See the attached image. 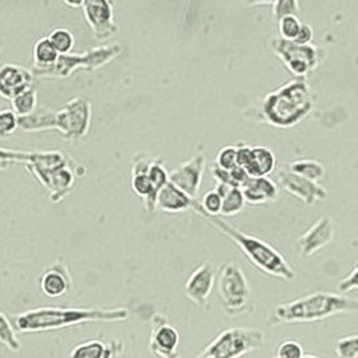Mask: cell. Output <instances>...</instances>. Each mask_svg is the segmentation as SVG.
<instances>
[{"label":"cell","instance_id":"1","mask_svg":"<svg viewBox=\"0 0 358 358\" xmlns=\"http://www.w3.org/2000/svg\"><path fill=\"white\" fill-rule=\"evenodd\" d=\"M1 169L13 164H23L29 173L48 192L51 203H61L74 191L77 176L86 169L61 150H15L3 148L0 153Z\"/></svg>","mask_w":358,"mask_h":358},{"label":"cell","instance_id":"2","mask_svg":"<svg viewBox=\"0 0 358 358\" xmlns=\"http://www.w3.org/2000/svg\"><path fill=\"white\" fill-rule=\"evenodd\" d=\"M192 210L207 220L212 227L216 228L220 234L227 236L231 242L239 247L242 254L250 261L252 266L261 270L263 274L268 277L279 278L286 282H292L296 277L293 267L286 261V258L278 251L275 247L267 243L261 238L245 234L239 228L232 226L226 219L219 215H210L200 207V201H194Z\"/></svg>","mask_w":358,"mask_h":358},{"label":"cell","instance_id":"3","mask_svg":"<svg viewBox=\"0 0 358 358\" xmlns=\"http://www.w3.org/2000/svg\"><path fill=\"white\" fill-rule=\"evenodd\" d=\"M315 98L305 78H295L268 93L258 106L255 121L279 129L298 125L313 110Z\"/></svg>","mask_w":358,"mask_h":358},{"label":"cell","instance_id":"4","mask_svg":"<svg viewBox=\"0 0 358 358\" xmlns=\"http://www.w3.org/2000/svg\"><path fill=\"white\" fill-rule=\"evenodd\" d=\"M129 317L131 313L125 308H36L17 314L14 324L19 333H38L86 322H122L129 320Z\"/></svg>","mask_w":358,"mask_h":358},{"label":"cell","instance_id":"5","mask_svg":"<svg viewBox=\"0 0 358 358\" xmlns=\"http://www.w3.org/2000/svg\"><path fill=\"white\" fill-rule=\"evenodd\" d=\"M358 313V299L342 294L317 292L282 303L273 310L267 324L271 327L286 324H309L340 314Z\"/></svg>","mask_w":358,"mask_h":358},{"label":"cell","instance_id":"6","mask_svg":"<svg viewBox=\"0 0 358 358\" xmlns=\"http://www.w3.org/2000/svg\"><path fill=\"white\" fill-rule=\"evenodd\" d=\"M92 124V103L82 97L70 99L59 110L36 109L29 115L19 117L23 131H58L69 143L81 141Z\"/></svg>","mask_w":358,"mask_h":358},{"label":"cell","instance_id":"7","mask_svg":"<svg viewBox=\"0 0 358 358\" xmlns=\"http://www.w3.org/2000/svg\"><path fill=\"white\" fill-rule=\"evenodd\" d=\"M216 293L222 308L229 317L248 315L255 310L250 282L242 267L235 262L220 266L216 277Z\"/></svg>","mask_w":358,"mask_h":358},{"label":"cell","instance_id":"8","mask_svg":"<svg viewBox=\"0 0 358 358\" xmlns=\"http://www.w3.org/2000/svg\"><path fill=\"white\" fill-rule=\"evenodd\" d=\"M121 51L122 48L120 45H109L89 50L82 54H61L54 65L49 67L33 66L31 70L38 78H67L78 69L94 71L108 65L121 54Z\"/></svg>","mask_w":358,"mask_h":358},{"label":"cell","instance_id":"9","mask_svg":"<svg viewBox=\"0 0 358 358\" xmlns=\"http://www.w3.org/2000/svg\"><path fill=\"white\" fill-rule=\"evenodd\" d=\"M264 333L257 327H232L220 331L199 358H238L264 346Z\"/></svg>","mask_w":358,"mask_h":358},{"label":"cell","instance_id":"10","mask_svg":"<svg viewBox=\"0 0 358 358\" xmlns=\"http://www.w3.org/2000/svg\"><path fill=\"white\" fill-rule=\"evenodd\" d=\"M271 49L286 69L298 78H305L320 64V51L309 45L275 36L271 39Z\"/></svg>","mask_w":358,"mask_h":358},{"label":"cell","instance_id":"11","mask_svg":"<svg viewBox=\"0 0 358 358\" xmlns=\"http://www.w3.org/2000/svg\"><path fill=\"white\" fill-rule=\"evenodd\" d=\"M82 8L85 20L96 39L108 41L118 33L112 0H85Z\"/></svg>","mask_w":358,"mask_h":358},{"label":"cell","instance_id":"12","mask_svg":"<svg viewBox=\"0 0 358 358\" xmlns=\"http://www.w3.org/2000/svg\"><path fill=\"white\" fill-rule=\"evenodd\" d=\"M179 345L180 334L178 329L169 324L164 314L155 313L152 315L150 327V352L157 357L176 358L179 357Z\"/></svg>","mask_w":358,"mask_h":358},{"label":"cell","instance_id":"13","mask_svg":"<svg viewBox=\"0 0 358 358\" xmlns=\"http://www.w3.org/2000/svg\"><path fill=\"white\" fill-rule=\"evenodd\" d=\"M278 180L286 192L296 197L306 206H313L317 201H324L327 197V191L318 181L294 173L287 166L280 168Z\"/></svg>","mask_w":358,"mask_h":358},{"label":"cell","instance_id":"14","mask_svg":"<svg viewBox=\"0 0 358 358\" xmlns=\"http://www.w3.org/2000/svg\"><path fill=\"white\" fill-rule=\"evenodd\" d=\"M336 235V227L330 216L318 219L311 227L298 239L296 248L302 258H310L330 245Z\"/></svg>","mask_w":358,"mask_h":358},{"label":"cell","instance_id":"15","mask_svg":"<svg viewBox=\"0 0 358 358\" xmlns=\"http://www.w3.org/2000/svg\"><path fill=\"white\" fill-rule=\"evenodd\" d=\"M206 169V156L196 155L189 160L180 164L172 172H169V181L176 184L184 192L196 199L200 191V185Z\"/></svg>","mask_w":358,"mask_h":358},{"label":"cell","instance_id":"16","mask_svg":"<svg viewBox=\"0 0 358 358\" xmlns=\"http://www.w3.org/2000/svg\"><path fill=\"white\" fill-rule=\"evenodd\" d=\"M216 283L215 266L211 262L201 263L195 271L189 275L184 286V293L189 301L199 308H204L208 302L212 290Z\"/></svg>","mask_w":358,"mask_h":358},{"label":"cell","instance_id":"17","mask_svg":"<svg viewBox=\"0 0 358 358\" xmlns=\"http://www.w3.org/2000/svg\"><path fill=\"white\" fill-rule=\"evenodd\" d=\"M33 70L23 66L6 64L0 70V94L1 97L13 99L24 90L33 87Z\"/></svg>","mask_w":358,"mask_h":358},{"label":"cell","instance_id":"18","mask_svg":"<svg viewBox=\"0 0 358 358\" xmlns=\"http://www.w3.org/2000/svg\"><path fill=\"white\" fill-rule=\"evenodd\" d=\"M39 289L48 298H59L70 292L71 277L64 261L52 262L39 275Z\"/></svg>","mask_w":358,"mask_h":358},{"label":"cell","instance_id":"19","mask_svg":"<svg viewBox=\"0 0 358 358\" xmlns=\"http://www.w3.org/2000/svg\"><path fill=\"white\" fill-rule=\"evenodd\" d=\"M242 191L245 194V201L254 206L273 203L279 199V187L268 176H250V179L243 184Z\"/></svg>","mask_w":358,"mask_h":358},{"label":"cell","instance_id":"20","mask_svg":"<svg viewBox=\"0 0 358 358\" xmlns=\"http://www.w3.org/2000/svg\"><path fill=\"white\" fill-rule=\"evenodd\" d=\"M195 199L184 192L176 184L168 181L159 194L157 208L168 213H179V212L192 210Z\"/></svg>","mask_w":358,"mask_h":358},{"label":"cell","instance_id":"21","mask_svg":"<svg viewBox=\"0 0 358 358\" xmlns=\"http://www.w3.org/2000/svg\"><path fill=\"white\" fill-rule=\"evenodd\" d=\"M122 350L124 343L121 340L112 341L109 345L99 340H92L77 345L69 356L71 358H110L122 355Z\"/></svg>","mask_w":358,"mask_h":358},{"label":"cell","instance_id":"22","mask_svg":"<svg viewBox=\"0 0 358 358\" xmlns=\"http://www.w3.org/2000/svg\"><path fill=\"white\" fill-rule=\"evenodd\" d=\"M277 159L271 149L257 145L251 149V157L245 165V169L250 176L259 178V176H268L275 171Z\"/></svg>","mask_w":358,"mask_h":358},{"label":"cell","instance_id":"23","mask_svg":"<svg viewBox=\"0 0 358 358\" xmlns=\"http://www.w3.org/2000/svg\"><path fill=\"white\" fill-rule=\"evenodd\" d=\"M59 52L50 41L49 36L41 38L34 46V67H49L59 58Z\"/></svg>","mask_w":358,"mask_h":358},{"label":"cell","instance_id":"24","mask_svg":"<svg viewBox=\"0 0 358 358\" xmlns=\"http://www.w3.org/2000/svg\"><path fill=\"white\" fill-rule=\"evenodd\" d=\"M286 166L293 171L294 173H298L301 176H305L314 181H321L325 178V166L317 160L311 159H302V160H295L293 163L286 164Z\"/></svg>","mask_w":358,"mask_h":358},{"label":"cell","instance_id":"25","mask_svg":"<svg viewBox=\"0 0 358 358\" xmlns=\"http://www.w3.org/2000/svg\"><path fill=\"white\" fill-rule=\"evenodd\" d=\"M245 194L241 187H234L226 197H223V206H222V216H235L245 210Z\"/></svg>","mask_w":358,"mask_h":358},{"label":"cell","instance_id":"26","mask_svg":"<svg viewBox=\"0 0 358 358\" xmlns=\"http://www.w3.org/2000/svg\"><path fill=\"white\" fill-rule=\"evenodd\" d=\"M13 102V109L19 117L29 115L36 110V103H38V93L36 90L30 87L24 90L23 93L17 94V97L11 99Z\"/></svg>","mask_w":358,"mask_h":358},{"label":"cell","instance_id":"27","mask_svg":"<svg viewBox=\"0 0 358 358\" xmlns=\"http://www.w3.org/2000/svg\"><path fill=\"white\" fill-rule=\"evenodd\" d=\"M0 342L13 352H19L20 349V342L17 340L15 326H13L11 321L4 313L0 314Z\"/></svg>","mask_w":358,"mask_h":358},{"label":"cell","instance_id":"28","mask_svg":"<svg viewBox=\"0 0 358 358\" xmlns=\"http://www.w3.org/2000/svg\"><path fill=\"white\" fill-rule=\"evenodd\" d=\"M50 41L59 54H69L74 48V36L66 29H55L49 35Z\"/></svg>","mask_w":358,"mask_h":358},{"label":"cell","instance_id":"29","mask_svg":"<svg viewBox=\"0 0 358 358\" xmlns=\"http://www.w3.org/2000/svg\"><path fill=\"white\" fill-rule=\"evenodd\" d=\"M336 355L340 358H357L358 334L342 337L336 342Z\"/></svg>","mask_w":358,"mask_h":358},{"label":"cell","instance_id":"30","mask_svg":"<svg viewBox=\"0 0 358 358\" xmlns=\"http://www.w3.org/2000/svg\"><path fill=\"white\" fill-rule=\"evenodd\" d=\"M279 22V33L280 36L285 39H290L294 41L298 34L301 31L302 23L301 20L296 17V15H286L278 20Z\"/></svg>","mask_w":358,"mask_h":358},{"label":"cell","instance_id":"31","mask_svg":"<svg viewBox=\"0 0 358 358\" xmlns=\"http://www.w3.org/2000/svg\"><path fill=\"white\" fill-rule=\"evenodd\" d=\"M222 206H223V197L217 194L216 189L208 191L200 200V207L203 208V211L210 215H220Z\"/></svg>","mask_w":358,"mask_h":358},{"label":"cell","instance_id":"32","mask_svg":"<svg viewBox=\"0 0 358 358\" xmlns=\"http://www.w3.org/2000/svg\"><path fill=\"white\" fill-rule=\"evenodd\" d=\"M215 164L224 168V169H232L234 166L238 165V152H236V145H227L223 147L216 155Z\"/></svg>","mask_w":358,"mask_h":358},{"label":"cell","instance_id":"33","mask_svg":"<svg viewBox=\"0 0 358 358\" xmlns=\"http://www.w3.org/2000/svg\"><path fill=\"white\" fill-rule=\"evenodd\" d=\"M19 128V115L15 110H3L0 113V136L7 137Z\"/></svg>","mask_w":358,"mask_h":358},{"label":"cell","instance_id":"34","mask_svg":"<svg viewBox=\"0 0 358 358\" xmlns=\"http://www.w3.org/2000/svg\"><path fill=\"white\" fill-rule=\"evenodd\" d=\"M275 356L279 358H302L305 357L303 348L299 342L294 340H286L279 343Z\"/></svg>","mask_w":358,"mask_h":358},{"label":"cell","instance_id":"35","mask_svg":"<svg viewBox=\"0 0 358 358\" xmlns=\"http://www.w3.org/2000/svg\"><path fill=\"white\" fill-rule=\"evenodd\" d=\"M155 159H156V156H152L149 153L134 155V157L131 160V176L148 173L149 169H150V165L155 162Z\"/></svg>","mask_w":358,"mask_h":358},{"label":"cell","instance_id":"36","mask_svg":"<svg viewBox=\"0 0 358 358\" xmlns=\"http://www.w3.org/2000/svg\"><path fill=\"white\" fill-rule=\"evenodd\" d=\"M273 6H274V17L277 20L286 15H296L299 11L298 0H277Z\"/></svg>","mask_w":358,"mask_h":358},{"label":"cell","instance_id":"37","mask_svg":"<svg viewBox=\"0 0 358 358\" xmlns=\"http://www.w3.org/2000/svg\"><path fill=\"white\" fill-rule=\"evenodd\" d=\"M338 290L341 293H349L353 290H358V263L352 268V271L340 282Z\"/></svg>","mask_w":358,"mask_h":358},{"label":"cell","instance_id":"38","mask_svg":"<svg viewBox=\"0 0 358 358\" xmlns=\"http://www.w3.org/2000/svg\"><path fill=\"white\" fill-rule=\"evenodd\" d=\"M251 149L252 147H250V145H247L243 141H241V143H238L236 144V152H238V164L239 165H242V166H245L248 163V160H250V157H251Z\"/></svg>","mask_w":358,"mask_h":358},{"label":"cell","instance_id":"39","mask_svg":"<svg viewBox=\"0 0 358 358\" xmlns=\"http://www.w3.org/2000/svg\"><path fill=\"white\" fill-rule=\"evenodd\" d=\"M294 41L298 42V43H302V45H309V43H311V41H313V30H311L309 24L302 23L301 31H299L298 36Z\"/></svg>","mask_w":358,"mask_h":358},{"label":"cell","instance_id":"40","mask_svg":"<svg viewBox=\"0 0 358 358\" xmlns=\"http://www.w3.org/2000/svg\"><path fill=\"white\" fill-rule=\"evenodd\" d=\"M277 0H245L247 6H264V4H274Z\"/></svg>","mask_w":358,"mask_h":358},{"label":"cell","instance_id":"41","mask_svg":"<svg viewBox=\"0 0 358 358\" xmlns=\"http://www.w3.org/2000/svg\"><path fill=\"white\" fill-rule=\"evenodd\" d=\"M64 3L71 8H80V7H83L85 0H64Z\"/></svg>","mask_w":358,"mask_h":358}]
</instances>
